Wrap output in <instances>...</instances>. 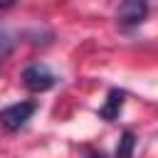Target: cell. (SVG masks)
<instances>
[{"label": "cell", "mask_w": 158, "mask_h": 158, "mask_svg": "<svg viewBox=\"0 0 158 158\" xmlns=\"http://www.w3.org/2000/svg\"><path fill=\"white\" fill-rule=\"evenodd\" d=\"M22 84H25L30 91L40 94V91H47V89H52V86L57 84V74H54L47 64L35 62V64H30V67L22 69Z\"/></svg>", "instance_id": "obj_2"}, {"label": "cell", "mask_w": 158, "mask_h": 158, "mask_svg": "<svg viewBox=\"0 0 158 158\" xmlns=\"http://www.w3.org/2000/svg\"><path fill=\"white\" fill-rule=\"evenodd\" d=\"M12 5H15V0H0V10H7Z\"/></svg>", "instance_id": "obj_7"}, {"label": "cell", "mask_w": 158, "mask_h": 158, "mask_svg": "<svg viewBox=\"0 0 158 158\" xmlns=\"http://www.w3.org/2000/svg\"><path fill=\"white\" fill-rule=\"evenodd\" d=\"M37 111V101H17V104H10L0 111V126L5 131H20L30 118L32 114Z\"/></svg>", "instance_id": "obj_1"}, {"label": "cell", "mask_w": 158, "mask_h": 158, "mask_svg": "<svg viewBox=\"0 0 158 158\" xmlns=\"http://www.w3.org/2000/svg\"><path fill=\"white\" fill-rule=\"evenodd\" d=\"M133 148H136V136L131 131H123L116 146V158H133Z\"/></svg>", "instance_id": "obj_5"}, {"label": "cell", "mask_w": 158, "mask_h": 158, "mask_svg": "<svg viewBox=\"0 0 158 158\" xmlns=\"http://www.w3.org/2000/svg\"><path fill=\"white\" fill-rule=\"evenodd\" d=\"M148 10H151L148 0H121L116 10V20L123 27H136L148 17Z\"/></svg>", "instance_id": "obj_3"}, {"label": "cell", "mask_w": 158, "mask_h": 158, "mask_svg": "<svg viewBox=\"0 0 158 158\" xmlns=\"http://www.w3.org/2000/svg\"><path fill=\"white\" fill-rule=\"evenodd\" d=\"M12 47H15L12 35H10L7 30H2V27H0V57H7V54L12 52Z\"/></svg>", "instance_id": "obj_6"}, {"label": "cell", "mask_w": 158, "mask_h": 158, "mask_svg": "<svg viewBox=\"0 0 158 158\" xmlns=\"http://www.w3.org/2000/svg\"><path fill=\"white\" fill-rule=\"evenodd\" d=\"M123 101H126V91L111 89V91L106 94V101H104L101 109H99V118H104V121H116L118 114H121V109H123Z\"/></svg>", "instance_id": "obj_4"}, {"label": "cell", "mask_w": 158, "mask_h": 158, "mask_svg": "<svg viewBox=\"0 0 158 158\" xmlns=\"http://www.w3.org/2000/svg\"><path fill=\"white\" fill-rule=\"evenodd\" d=\"M89 158H106V156H104V153H101V151H99V153H91V156H89Z\"/></svg>", "instance_id": "obj_8"}]
</instances>
